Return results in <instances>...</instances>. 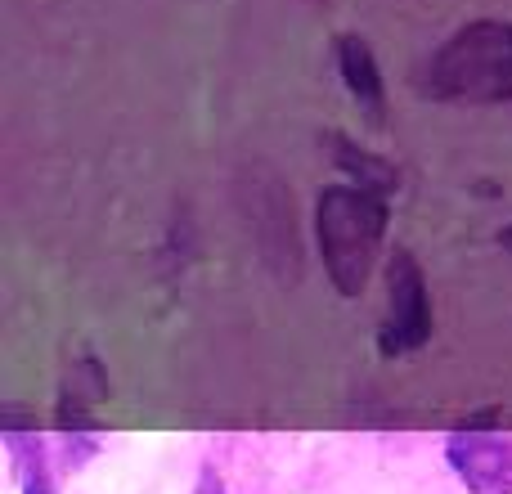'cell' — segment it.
Returning <instances> with one entry per match:
<instances>
[{
    "instance_id": "9c48e42d",
    "label": "cell",
    "mask_w": 512,
    "mask_h": 494,
    "mask_svg": "<svg viewBox=\"0 0 512 494\" xmlns=\"http://www.w3.org/2000/svg\"><path fill=\"white\" fill-rule=\"evenodd\" d=\"M499 247H504V256H512V221L499 230Z\"/></svg>"
},
{
    "instance_id": "3957f363",
    "label": "cell",
    "mask_w": 512,
    "mask_h": 494,
    "mask_svg": "<svg viewBox=\"0 0 512 494\" xmlns=\"http://www.w3.org/2000/svg\"><path fill=\"white\" fill-rule=\"evenodd\" d=\"M382 288H387V310H382L378 324V355L387 364H396L427 351L436 337V301H432V279H427L423 261L409 247L387 252Z\"/></svg>"
},
{
    "instance_id": "5b68a950",
    "label": "cell",
    "mask_w": 512,
    "mask_h": 494,
    "mask_svg": "<svg viewBox=\"0 0 512 494\" xmlns=\"http://www.w3.org/2000/svg\"><path fill=\"white\" fill-rule=\"evenodd\" d=\"M333 63L337 77H342L346 95L355 99V108L364 113L369 126H387V77H382V63L373 54V45L360 32H337L333 36Z\"/></svg>"
},
{
    "instance_id": "8992f818",
    "label": "cell",
    "mask_w": 512,
    "mask_h": 494,
    "mask_svg": "<svg viewBox=\"0 0 512 494\" xmlns=\"http://www.w3.org/2000/svg\"><path fill=\"white\" fill-rule=\"evenodd\" d=\"M0 436L9 445V463H14L18 494H59V477H54V454L45 436L36 432V418H23L18 409H5L0 418Z\"/></svg>"
},
{
    "instance_id": "52a82bcc",
    "label": "cell",
    "mask_w": 512,
    "mask_h": 494,
    "mask_svg": "<svg viewBox=\"0 0 512 494\" xmlns=\"http://www.w3.org/2000/svg\"><path fill=\"white\" fill-rule=\"evenodd\" d=\"M324 144H328V158H333V167L342 171L346 180H355V185H364V189H378V194H387V198L400 194V171H396V162H387L382 153H373V149H364V144H355L346 131H328Z\"/></svg>"
},
{
    "instance_id": "ba28073f",
    "label": "cell",
    "mask_w": 512,
    "mask_h": 494,
    "mask_svg": "<svg viewBox=\"0 0 512 494\" xmlns=\"http://www.w3.org/2000/svg\"><path fill=\"white\" fill-rule=\"evenodd\" d=\"M194 494H230L225 490V477L212 468V463H203V472H198V490Z\"/></svg>"
},
{
    "instance_id": "277c9868",
    "label": "cell",
    "mask_w": 512,
    "mask_h": 494,
    "mask_svg": "<svg viewBox=\"0 0 512 494\" xmlns=\"http://www.w3.org/2000/svg\"><path fill=\"white\" fill-rule=\"evenodd\" d=\"M504 409L468 414L445 436V463L468 494H512V436H504Z\"/></svg>"
},
{
    "instance_id": "7a4b0ae2",
    "label": "cell",
    "mask_w": 512,
    "mask_h": 494,
    "mask_svg": "<svg viewBox=\"0 0 512 494\" xmlns=\"http://www.w3.org/2000/svg\"><path fill=\"white\" fill-rule=\"evenodd\" d=\"M315 247L337 297H364L373 270L382 261V243L391 230V198L364 189L355 180L324 185L315 198Z\"/></svg>"
},
{
    "instance_id": "6da1fadb",
    "label": "cell",
    "mask_w": 512,
    "mask_h": 494,
    "mask_svg": "<svg viewBox=\"0 0 512 494\" xmlns=\"http://www.w3.org/2000/svg\"><path fill=\"white\" fill-rule=\"evenodd\" d=\"M414 90L432 104H512V18L454 27L414 68Z\"/></svg>"
}]
</instances>
